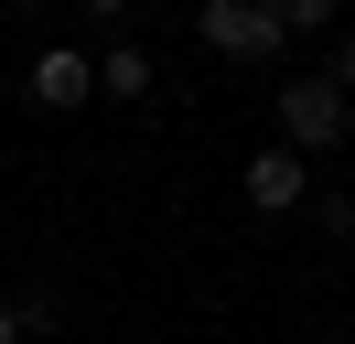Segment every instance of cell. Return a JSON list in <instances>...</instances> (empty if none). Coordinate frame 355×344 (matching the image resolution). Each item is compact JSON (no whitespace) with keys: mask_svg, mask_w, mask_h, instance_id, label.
Listing matches in <instances>:
<instances>
[{"mask_svg":"<svg viewBox=\"0 0 355 344\" xmlns=\"http://www.w3.org/2000/svg\"><path fill=\"white\" fill-rule=\"evenodd\" d=\"M97 97V54H76V43H54V54H33V108H87Z\"/></svg>","mask_w":355,"mask_h":344,"instance_id":"cell-4","label":"cell"},{"mask_svg":"<svg viewBox=\"0 0 355 344\" xmlns=\"http://www.w3.org/2000/svg\"><path fill=\"white\" fill-rule=\"evenodd\" d=\"M11 312H22V334H54V322H65V301H54V291H22Z\"/></svg>","mask_w":355,"mask_h":344,"instance_id":"cell-7","label":"cell"},{"mask_svg":"<svg viewBox=\"0 0 355 344\" xmlns=\"http://www.w3.org/2000/svg\"><path fill=\"white\" fill-rule=\"evenodd\" d=\"M323 76H334V86H345V97H355V33L334 43V64H323Z\"/></svg>","mask_w":355,"mask_h":344,"instance_id":"cell-9","label":"cell"},{"mask_svg":"<svg viewBox=\"0 0 355 344\" xmlns=\"http://www.w3.org/2000/svg\"><path fill=\"white\" fill-rule=\"evenodd\" d=\"M302 205H312V162L280 150V140H259L248 150V215H302Z\"/></svg>","mask_w":355,"mask_h":344,"instance_id":"cell-3","label":"cell"},{"mask_svg":"<svg viewBox=\"0 0 355 344\" xmlns=\"http://www.w3.org/2000/svg\"><path fill=\"white\" fill-rule=\"evenodd\" d=\"M0 344H22V312H11V301H0Z\"/></svg>","mask_w":355,"mask_h":344,"instance_id":"cell-10","label":"cell"},{"mask_svg":"<svg viewBox=\"0 0 355 344\" xmlns=\"http://www.w3.org/2000/svg\"><path fill=\"white\" fill-rule=\"evenodd\" d=\"M0 11H44V0H0Z\"/></svg>","mask_w":355,"mask_h":344,"instance_id":"cell-12","label":"cell"},{"mask_svg":"<svg viewBox=\"0 0 355 344\" xmlns=\"http://www.w3.org/2000/svg\"><path fill=\"white\" fill-rule=\"evenodd\" d=\"M280 33H334V0H259Z\"/></svg>","mask_w":355,"mask_h":344,"instance_id":"cell-6","label":"cell"},{"mask_svg":"<svg viewBox=\"0 0 355 344\" xmlns=\"http://www.w3.org/2000/svg\"><path fill=\"white\" fill-rule=\"evenodd\" d=\"M312 215H323V237H355V194L334 183V194H312Z\"/></svg>","mask_w":355,"mask_h":344,"instance_id":"cell-8","label":"cell"},{"mask_svg":"<svg viewBox=\"0 0 355 344\" xmlns=\"http://www.w3.org/2000/svg\"><path fill=\"white\" fill-rule=\"evenodd\" d=\"M345 140H355V97H345L334 76L280 86V150H302V162H334Z\"/></svg>","mask_w":355,"mask_h":344,"instance_id":"cell-1","label":"cell"},{"mask_svg":"<svg viewBox=\"0 0 355 344\" xmlns=\"http://www.w3.org/2000/svg\"><path fill=\"white\" fill-rule=\"evenodd\" d=\"M323 344H345V334H323Z\"/></svg>","mask_w":355,"mask_h":344,"instance_id":"cell-13","label":"cell"},{"mask_svg":"<svg viewBox=\"0 0 355 344\" xmlns=\"http://www.w3.org/2000/svg\"><path fill=\"white\" fill-rule=\"evenodd\" d=\"M76 11H97V22H119V11H130V0H76Z\"/></svg>","mask_w":355,"mask_h":344,"instance_id":"cell-11","label":"cell"},{"mask_svg":"<svg viewBox=\"0 0 355 344\" xmlns=\"http://www.w3.org/2000/svg\"><path fill=\"white\" fill-rule=\"evenodd\" d=\"M194 33H205V54H226V64H280V43H291L259 0H194Z\"/></svg>","mask_w":355,"mask_h":344,"instance_id":"cell-2","label":"cell"},{"mask_svg":"<svg viewBox=\"0 0 355 344\" xmlns=\"http://www.w3.org/2000/svg\"><path fill=\"white\" fill-rule=\"evenodd\" d=\"M97 97H119V108H140V97H162V64L140 54V43H108V54H97Z\"/></svg>","mask_w":355,"mask_h":344,"instance_id":"cell-5","label":"cell"}]
</instances>
